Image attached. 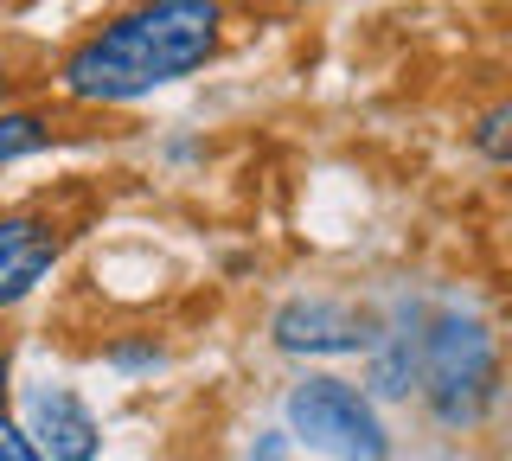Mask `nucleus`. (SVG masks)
<instances>
[{"mask_svg": "<svg viewBox=\"0 0 512 461\" xmlns=\"http://www.w3.org/2000/svg\"><path fill=\"white\" fill-rule=\"evenodd\" d=\"M52 148V116L45 109H0V167Z\"/></svg>", "mask_w": 512, "mask_h": 461, "instance_id": "obj_8", "label": "nucleus"}, {"mask_svg": "<svg viewBox=\"0 0 512 461\" xmlns=\"http://www.w3.org/2000/svg\"><path fill=\"white\" fill-rule=\"evenodd\" d=\"M0 461H39V449L20 436V423H7L0 417Z\"/></svg>", "mask_w": 512, "mask_h": 461, "instance_id": "obj_12", "label": "nucleus"}, {"mask_svg": "<svg viewBox=\"0 0 512 461\" xmlns=\"http://www.w3.org/2000/svg\"><path fill=\"white\" fill-rule=\"evenodd\" d=\"M288 436H301L308 449L333 455V461H384V449H391L372 397L327 372L288 385Z\"/></svg>", "mask_w": 512, "mask_h": 461, "instance_id": "obj_3", "label": "nucleus"}, {"mask_svg": "<svg viewBox=\"0 0 512 461\" xmlns=\"http://www.w3.org/2000/svg\"><path fill=\"white\" fill-rule=\"evenodd\" d=\"M506 122H512V103H493L487 116L474 122V148L487 154V161H506V154H512V148H506Z\"/></svg>", "mask_w": 512, "mask_h": 461, "instance_id": "obj_9", "label": "nucleus"}, {"mask_svg": "<svg viewBox=\"0 0 512 461\" xmlns=\"http://www.w3.org/2000/svg\"><path fill=\"white\" fill-rule=\"evenodd\" d=\"M295 455V436L288 429H263V436L250 442V461H288Z\"/></svg>", "mask_w": 512, "mask_h": 461, "instance_id": "obj_11", "label": "nucleus"}, {"mask_svg": "<svg viewBox=\"0 0 512 461\" xmlns=\"http://www.w3.org/2000/svg\"><path fill=\"white\" fill-rule=\"evenodd\" d=\"M416 391V333L391 327L372 340V397H410Z\"/></svg>", "mask_w": 512, "mask_h": 461, "instance_id": "obj_7", "label": "nucleus"}, {"mask_svg": "<svg viewBox=\"0 0 512 461\" xmlns=\"http://www.w3.org/2000/svg\"><path fill=\"white\" fill-rule=\"evenodd\" d=\"M269 340L282 353H372L378 327L365 321L359 308L346 301H327V295H301V301H282L269 314Z\"/></svg>", "mask_w": 512, "mask_h": 461, "instance_id": "obj_4", "label": "nucleus"}, {"mask_svg": "<svg viewBox=\"0 0 512 461\" xmlns=\"http://www.w3.org/2000/svg\"><path fill=\"white\" fill-rule=\"evenodd\" d=\"M0 404H7V346H0Z\"/></svg>", "mask_w": 512, "mask_h": 461, "instance_id": "obj_13", "label": "nucleus"}, {"mask_svg": "<svg viewBox=\"0 0 512 461\" xmlns=\"http://www.w3.org/2000/svg\"><path fill=\"white\" fill-rule=\"evenodd\" d=\"M0 90H7V71H0Z\"/></svg>", "mask_w": 512, "mask_h": 461, "instance_id": "obj_14", "label": "nucleus"}, {"mask_svg": "<svg viewBox=\"0 0 512 461\" xmlns=\"http://www.w3.org/2000/svg\"><path fill=\"white\" fill-rule=\"evenodd\" d=\"M20 436L39 449V461H96L103 455V423H96V410L64 385H32L26 391Z\"/></svg>", "mask_w": 512, "mask_h": 461, "instance_id": "obj_5", "label": "nucleus"}, {"mask_svg": "<svg viewBox=\"0 0 512 461\" xmlns=\"http://www.w3.org/2000/svg\"><path fill=\"white\" fill-rule=\"evenodd\" d=\"M109 365H116V372H154V365L160 359H167V353H160V346L154 340H116V346H109V353H103Z\"/></svg>", "mask_w": 512, "mask_h": 461, "instance_id": "obj_10", "label": "nucleus"}, {"mask_svg": "<svg viewBox=\"0 0 512 461\" xmlns=\"http://www.w3.org/2000/svg\"><path fill=\"white\" fill-rule=\"evenodd\" d=\"M416 378L423 404L442 429H474L500 404V340L480 314L442 308L429 333H416Z\"/></svg>", "mask_w": 512, "mask_h": 461, "instance_id": "obj_2", "label": "nucleus"}, {"mask_svg": "<svg viewBox=\"0 0 512 461\" xmlns=\"http://www.w3.org/2000/svg\"><path fill=\"white\" fill-rule=\"evenodd\" d=\"M58 250H64V231L45 212H0V308H20L52 276Z\"/></svg>", "mask_w": 512, "mask_h": 461, "instance_id": "obj_6", "label": "nucleus"}, {"mask_svg": "<svg viewBox=\"0 0 512 461\" xmlns=\"http://www.w3.org/2000/svg\"><path fill=\"white\" fill-rule=\"evenodd\" d=\"M224 45V7L212 0H154L109 13L58 58V90L71 103H135L205 71Z\"/></svg>", "mask_w": 512, "mask_h": 461, "instance_id": "obj_1", "label": "nucleus"}]
</instances>
